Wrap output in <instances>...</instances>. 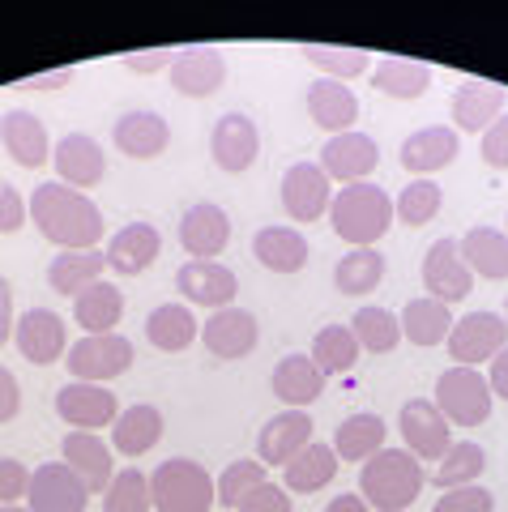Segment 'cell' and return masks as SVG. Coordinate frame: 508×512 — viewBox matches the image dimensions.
Masks as SVG:
<instances>
[{"instance_id":"1","label":"cell","mask_w":508,"mask_h":512,"mask_svg":"<svg viewBox=\"0 0 508 512\" xmlns=\"http://www.w3.org/2000/svg\"><path fill=\"white\" fill-rule=\"evenodd\" d=\"M30 222L60 252H90L107 231L99 205L69 184H39L30 192Z\"/></svg>"},{"instance_id":"2","label":"cell","mask_w":508,"mask_h":512,"mask_svg":"<svg viewBox=\"0 0 508 512\" xmlns=\"http://www.w3.org/2000/svg\"><path fill=\"white\" fill-rule=\"evenodd\" d=\"M423 461L406 448H380L359 466V491L376 512H406L423 495Z\"/></svg>"},{"instance_id":"3","label":"cell","mask_w":508,"mask_h":512,"mask_svg":"<svg viewBox=\"0 0 508 512\" xmlns=\"http://www.w3.org/2000/svg\"><path fill=\"white\" fill-rule=\"evenodd\" d=\"M329 222H333V231H338V239H346L351 248H372L376 239H385L393 227V197L372 180L346 184L333 192Z\"/></svg>"},{"instance_id":"4","label":"cell","mask_w":508,"mask_h":512,"mask_svg":"<svg viewBox=\"0 0 508 512\" xmlns=\"http://www.w3.org/2000/svg\"><path fill=\"white\" fill-rule=\"evenodd\" d=\"M150 500L158 512H210L218 504V483L193 457H171L154 466Z\"/></svg>"},{"instance_id":"5","label":"cell","mask_w":508,"mask_h":512,"mask_svg":"<svg viewBox=\"0 0 508 512\" xmlns=\"http://www.w3.org/2000/svg\"><path fill=\"white\" fill-rule=\"evenodd\" d=\"M436 410L449 427H483L491 414V384L479 367H449L436 380Z\"/></svg>"},{"instance_id":"6","label":"cell","mask_w":508,"mask_h":512,"mask_svg":"<svg viewBox=\"0 0 508 512\" xmlns=\"http://www.w3.org/2000/svg\"><path fill=\"white\" fill-rule=\"evenodd\" d=\"M137 350L124 333H86L82 342L69 346L65 367L73 372V380H86V384H107L124 376L133 367Z\"/></svg>"},{"instance_id":"7","label":"cell","mask_w":508,"mask_h":512,"mask_svg":"<svg viewBox=\"0 0 508 512\" xmlns=\"http://www.w3.org/2000/svg\"><path fill=\"white\" fill-rule=\"evenodd\" d=\"M444 346H449L453 367H479L508 346V325L500 312H466L462 320H453Z\"/></svg>"},{"instance_id":"8","label":"cell","mask_w":508,"mask_h":512,"mask_svg":"<svg viewBox=\"0 0 508 512\" xmlns=\"http://www.w3.org/2000/svg\"><path fill=\"white\" fill-rule=\"evenodd\" d=\"M423 286H427V299H440V303H462L474 291V274L470 265L462 261V244L453 235L436 239L423 256Z\"/></svg>"},{"instance_id":"9","label":"cell","mask_w":508,"mask_h":512,"mask_svg":"<svg viewBox=\"0 0 508 512\" xmlns=\"http://www.w3.org/2000/svg\"><path fill=\"white\" fill-rule=\"evenodd\" d=\"M176 291L188 299V308H210V312H222V308H235V295H240V278L235 269L218 265V261H188L176 269Z\"/></svg>"},{"instance_id":"10","label":"cell","mask_w":508,"mask_h":512,"mask_svg":"<svg viewBox=\"0 0 508 512\" xmlns=\"http://www.w3.org/2000/svg\"><path fill=\"white\" fill-rule=\"evenodd\" d=\"M398 431L406 440V453H415L419 461H440L444 453H449V444H453L449 419H444V414L436 410V402H427V397H415V402L402 406Z\"/></svg>"},{"instance_id":"11","label":"cell","mask_w":508,"mask_h":512,"mask_svg":"<svg viewBox=\"0 0 508 512\" xmlns=\"http://www.w3.org/2000/svg\"><path fill=\"white\" fill-rule=\"evenodd\" d=\"M56 414L69 427L94 431V436H99V427H111L120 419L116 393L107 384H86V380H69L65 389H56Z\"/></svg>"},{"instance_id":"12","label":"cell","mask_w":508,"mask_h":512,"mask_svg":"<svg viewBox=\"0 0 508 512\" xmlns=\"http://www.w3.org/2000/svg\"><path fill=\"white\" fill-rule=\"evenodd\" d=\"M86 504L90 491L65 461H47V466L30 470V491H26L30 512H86Z\"/></svg>"},{"instance_id":"13","label":"cell","mask_w":508,"mask_h":512,"mask_svg":"<svg viewBox=\"0 0 508 512\" xmlns=\"http://www.w3.org/2000/svg\"><path fill=\"white\" fill-rule=\"evenodd\" d=\"M201 342L222 363L248 359L261 342V325L244 308H222V312H210V320H201Z\"/></svg>"},{"instance_id":"14","label":"cell","mask_w":508,"mask_h":512,"mask_svg":"<svg viewBox=\"0 0 508 512\" xmlns=\"http://www.w3.org/2000/svg\"><path fill=\"white\" fill-rule=\"evenodd\" d=\"M13 338H18L22 359H30L35 367H52L56 359L69 355L65 320H60L52 308H30V312H22L18 325H13Z\"/></svg>"},{"instance_id":"15","label":"cell","mask_w":508,"mask_h":512,"mask_svg":"<svg viewBox=\"0 0 508 512\" xmlns=\"http://www.w3.org/2000/svg\"><path fill=\"white\" fill-rule=\"evenodd\" d=\"M210 154L227 175L248 171L252 163H257V154H261L257 120H248L244 111H227V116H218L214 133H210Z\"/></svg>"},{"instance_id":"16","label":"cell","mask_w":508,"mask_h":512,"mask_svg":"<svg viewBox=\"0 0 508 512\" xmlns=\"http://www.w3.org/2000/svg\"><path fill=\"white\" fill-rule=\"evenodd\" d=\"M376 163H380V146L368 133H359V128L329 137L321 150V171L338 184H363L376 171Z\"/></svg>"},{"instance_id":"17","label":"cell","mask_w":508,"mask_h":512,"mask_svg":"<svg viewBox=\"0 0 508 512\" xmlns=\"http://www.w3.org/2000/svg\"><path fill=\"white\" fill-rule=\"evenodd\" d=\"M329 205H333V188H329V175L321 171V163H295L282 175V210L291 214V222L325 218Z\"/></svg>"},{"instance_id":"18","label":"cell","mask_w":508,"mask_h":512,"mask_svg":"<svg viewBox=\"0 0 508 512\" xmlns=\"http://www.w3.org/2000/svg\"><path fill=\"white\" fill-rule=\"evenodd\" d=\"M457 128H449V124H427V128H415L406 141H402V150H398V158H402V167L415 175V180H432L436 171H444L457 158Z\"/></svg>"},{"instance_id":"19","label":"cell","mask_w":508,"mask_h":512,"mask_svg":"<svg viewBox=\"0 0 508 512\" xmlns=\"http://www.w3.org/2000/svg\"><path fill=\"white\" fill-rule=\"evenodd\" d=\"M222 82H227V60H222L218 47L197 43V47H180L176 52L171 86H176L184 99H210Z\"/></svg>"},{"instance_id":"20","label":"cell","mask_w":508,"mask_h":512,"mask_svg":"<svg viewBox=\"0 0 508 512\" xmlns=\"http://www.w3.org/2000/svg\"><path fill=\"white\" fill-rule=\"evenodd\" d=\"M231 244V218L222 205L201 201L188 205L180 218V248L193 256V261H214V256Z\"/></svg>"},{"instance_id":"21","label":"cell","mask_w":508,"mask_h":512,"mask_svg":"<svg viewBox=\"0 0 508 512\" xmlns=\"http://www.w3.org/2000/svg\"><path fill=\"white\" fill-rule=\"evenodd\" d=\"M504 103H508V90L496 86V82H462L453 90V128L457 133H487L491 124L504 116Z\"/></svg>"},{"instance_id":"22","label":"cell","mask_w":508,"mask_h":512,"mask_svg":"<svg viewBox=\"0 0 508 512\" xmlns=\"http://www.w3.org/2000/svg\"><path fill=\"white\" fill-rule=\"evenodd\" d=\"M163 252V235L154 222H129L107 239V269H116L120 278H137L158 261Z\"/></svg>"},{"instance_id":"23","label":"cell","mask_w":508,"mask_h":512,"mask_svg":"<svg viewBox=\"0 0 508 512\" xmlns=\"http://www.w3.org/2000/svg\"><path fill=\"white\" fill-rule=\"evenodd\" d=\"M60 457H65V466L82 478V487L90 495H103L111 487V444L103 436H94V431H69L65 444H60Z\"/></svg>"},{"instance_id":"24","label":"cell","mask_w":508,"mask_h":512,"mask_svg":"<svg viewBox=\"0 0 508 512\" xmlns=\"http://www.w3.org/2000/svg\"><path fill=\"white\" fill-rule=\"evenodd\" d=\"M52 163H56V175H60V184H69V188H94L107 175V154L103 146L94 137L86 133H69V137H60L56 141V150H52Z\"/></svg>"},{"instance_id":"25","label":"cell","mask_w":508,"mask_h":512,"mask_svg":"<svg viewBox=\"0 0 508 512\" xmlns=\"http://www.w3.org/2000/svg\"><path fill=\"white\" fill-rule=\"evenodd\" d=\"M312 444V414L308 410H282L274 414L257 436V461L261 466H287L299 448Z\"/></svg>"},{"instance_id":"26","label":"cell","mask_w":508,"mask_h":512,"mask_svg":"<svg viewBox=\"0 0 508 512\" xmlns=\"http://www.w3.org/2000/svg\"><path fill=\"white\" fill-rule=\"evenodd\" d=\"M0 146H5V154L13 158L18 167H43L47 158H52V141H47V128L39 116H30V111L13 107L0 116Z\"/></svg>"},{"instance_id":"27","label":"cell","mask_w":508,"mask_h":512,"mask_svg":"<svg viewBox=\"0 0 508 512\" xmlns=\"http://www.w3.org/2000/svg\"><path fill=\"white\" fill-rule=\"evenodd\" d=\"M308 116L312 124H321L325 133H351L359 120V99L346 82H333V77H316L308 86Z\"/></svg>"},{"instance_id":"28","label":"cell","mask_w":508,"mask_h":512,"mask_svg":"<svg viewBox=\"0 0 508 512\" xmlns=\"http://www.w3.org/2000/svg\"><path fill=\"white\" fill-rule=\"evenodd\" d=\"M269 389H274V397L287 410H304L325 393V372L312 363V355H287V359H278L274 376H269Z\"/></svg>"},{"instance_id":"29","label":"cell","mask_w":508,"mask_h":512,"mask_svg":"<svg viewBox=\"0 0 508 512\" xmlns=\"http://www.w3.org/2000/svg\"><path fill=\"white\" fill-rule=\"evenodd\" d=\"M111 137H116L120 154L146 163V158H158L171 146V124L158 116V111H124L116 128H111Z\"/></svg>"},{"instance_id":"30","label":"cell","mask_w":508,"mask_h":512,"mask_svg":"<svg viewBox=\"0 0 508 512\" xmlns=\"http://www.w3.org/2000/svg\"><path fill=\"white\" fill-rule=\"evenodd\" d=\"M163 440V410L137 402L120 410V419L111 423V453L120 457H146L150 448Z\"/></svg>"},{"instance_id":"31","label":"cell","mask_w":508,"mask_h":512,"mask_svg":"<svg viewBox=\"0 0 508 512\" xmlns=\"http://www.w3.org/2000/svg\"><path fill=\"white\" fill-rule=\"evenodd\" d=\"M338 453H333V444H308V448H299V453L282 466V478H287V487L291 495H312V491H325L333 478H338Z\"/></svg>"},{"instance_id":"32","label":"cell","mask_w":508,"mask_h":512,"mask_svg":"<svg viewBox=\"0 0 508 512\" xmlns=\"http://www.w3.org/2000/svg\"><path fill=\"white\" fill-rule=\"evenodd\" d=\"M252 256L269 274H299L308 265V239L295 227H261L252 235Z\"/></svg>"},{"instance_id":"33","label":"cell","mask_w":508,"mask_h":512,"mask_svg":"<svg viewBox=\"0 0 508 512\" xmlns=\"http://www.w3.org/2000/svg\"><path fill=\"white\" fill-rule=\"evenodd\" d=\"M146 338L154 350H167V355H180L201 338V320L193 316L188 303H158L146 316Z\"/></svg>"},{"instance_id":"34","label":"cell","mask_w":508,"mask_h":512,"mask_svg":"<svg viewBox=\"0 0 508 512\" xmlns=\"http://www.w3.org/2000/svg\"><path fill=\"white\" fill-rule=\"evenodd\" d=\"M385 436H389V427H385L380 414H372V410L346 414L338 436H333V453H338V461H355V466H363V461L385 448Z\"/></svg>"},{"instance_id":"35","label":"cell","mask_w":508,"mask_h":512,"mask_svg":"<svg viewBox=\"0 0 508 512\" xmlns=\"http://www.w3.org/2000/svg\"><path fill=\"white\" fill-rule=\"evenodd\" d=\"M73 320L86 333H116V325L124 320V291L116 282L99 278L73 299Z\"/></svg>"},{"instance_id":"36","label":"cell","mask_w":508,"mask_h":512,"mask_svg":"<svg viewBox=\"0 0 508 512\" xmlns=\"http://www.w3.org/2000/svg\"><path fill=\"white\" fill-rule=\"evenodd\" d=\"M103 269H107V252H99V248H90V252H60V256H52V265H47V286H52L56 295L77 299L86 286H94L103 278Z\"/></svg>"},{"instance_id":"37","label":"cell","mask_w":508,"mask_h":512,"mask_svg":"<svg viewBox=\"0 0 508 512\" xmlns=\"http://www.w3.org/2000/svg\"><path fill=\"white\" fill-rule=\"evenodd\" d=\"M398 325H402V338L406 342H415V346H440V342H449V329H453V312H449V303H440V299H410L402 316H398Z\"/></svg>"},{"instance_id":"38","label":"cell","mask_w":508,"mask_h":512,"mask_svg":"<svg viewBox=\"0 0 508 512\" xmlns=\"http://www.w3.org/2000/svg\"><path fill=\"white\" fill-rule=\"evenodd\" d=\"M432 69L427 64H419V60H406V56H389V60H380L376 69H372V86L380 90V94H389V99H402V103H410V99H423L427 90H432Z\"/></svg>"},{"instance_id":"39","label":"cell","mask_w":508,"mask_h":512,"mask_svg":"<svg viewBox=\"0 0 508 512\" xmlns=\"http://www.w3.org/2000/svg\"><path fill=\"white\" fill-rule=\"evenodd\" d=\"M462 261L470 265V274L479 278H508V235L496 227H470L462 239Z\"/></svg>"},{"instance_id":"40","label":"cell","mask_w":508,"mask_h":512,"mask_svg":"<svg viewBox=\"0 0 508 512\" xmlns=\"http://www.w3.org/2000/svg\"><path fill=\"white\" fill-rule=\"evenodd\" d=\"M380 278H385V252L376 248H351L333 269V286H338L342 295H372Z\"/></svg>"},{"instance_id":"41","label":"cell","mask_w":508,"mask_h":512,"mask_svg":"<svg viewBox=\"0 0 508 512\" xmlns=\"http://www.w3.org/2000/svg\"><path fill=\"white\" fill-rule=\"evenodd\" d=\"M351 333H355L359 350H368V355H389V350H398V342H402L398 316L389 308H376V303H368V308H359L351 316Z\"/></svg>"},{"instance_id":"42","label":"cell","mask_w":508,"mask_h":512,"mask_svg":"<svg viewBox=\"0 0 508 512\" xmlns=\"http://www.w3.org/2000/svg\"><path fill=\"white\" fill-rule=\"evenodd\" d=\"M312 363L325 372V380L351 372V367L359 363V342H355L351 325H325L321 333H316L312 338Z\"/></svg>"},{"instance_id":"43","label":"cell","mask_w":508,"mask_h":512,"mask_svg":"<svg viewBox=\"0 0 508 512\" xmlns=\"http://www.w3.org/2000/svg\"><path fill=\"white\" fill-rule=\"evenodd\" d=\"M483 470H487V453H483V444H474V440H457V444H449V453H444V457H440V466L432 470V483H436L440 491L470 487Z\"/></svg>"},{"instance_id":"44","label":"cell","mask_w":508,"mask_h":512,"mask_svg":"<svg viewBox=\"0 0 508 512\" xmlns=\"http://www.w3.org/2000/svg\"><path fill=\"white\" fill-rule=\"evenodd\" d=\"M308 64L321 69V77H333V82H351V77L372 69V56L359 52V47H333V43H304L299 47Z\"/></svg>"},{"instance_id":"45","label":"cell","mask_w":508,"mask_h":512,"mask_svg":"<svg viewBox=\"0 0 508 512\" xmlns=\"http://www.w3.org/2000/svg\"><path fill=\"white\" fill-rule=\"evenodd\" d=\"M440 205H444V192L436 180H410L398 192V201H393V218H398L402 227H427V222L440 214Z\"/></svg>"},{"instance_id":"46","label":"cell","mask_w":508,"mask_h":512,"mask_svg":"<svg viewBox=\"0 0 508 512\" xmlns=\"http://www.w3.org/2000/svg\"><path fill=\"white\" fill-rule=\"evenodd\" d=\"M154 500H150V478L141 474L137 466H124L111 487L103 491V512H150Z\"/></svg>"},{"instance_id":"47","label":"cell","mask_w":508,"mask_h":512,"mask_svg":"<svg viewBox=\"0 0 508 512\" xmlns=\"http://www.w3.org/2000/svg\"><path fill=\"white\" fill-rule=\"evenodd\" d=\"M265 483V466L257 457H240V461H231L227 470L218 474V504L222 508H240V500L252 491V487H261Z\"/></svg>"},{"instance_id":"48","label":"cell","mask_w":508,"mask_h":512,"mask_svg":"<svg viewBox=\"0 0 508 512\" xmlns=\"http://www.w3.org/2000/svg\"><path fill=\"white\" fill-rule=\"evenodd\" d=\"M432 512H496V495H491L487 487L470 483V487H453L444 491Z\"/></svg>"},{"instance_id":"49","label":"cell","mask_w":508,"mask_h":512,"mask_svg":"<svg viewBox=\"0 0 508 512\" xmlns=\"http://www.w3.org/2000/svg\"><path fill=\"white\" fill-rule=\"evenodd\" d=\"M30 222V201L9 180H0V235H18Z\"/></svg>"},{"instance_id":"50","label":"cell","mask_w":508,"mask_h":512,"mask_svg":"<svg viewBox=\"0 0 508 512\" xmlns=\"http://www.w3.org/2000/svg\"><path fill=\"white\" fill-rule=\"evenodd\" d=\"M235 512H291V491L287 487H278V483H265L261 487H252L244 500H240V508Z\"/></svg>"},{"instance_id":"51","label":"cell","mask_w":508,"mask_h":512,"mask_svg":"<svg viewBox=\"0 0 508 512\" xmlns=\"http://www.w3.org/2000/svg\"><path fill=\"white\" fill-rule=\"evenodd\" d=\"M30 491V470L18 457H0V504H18Z\"/></svg>"},{"instance_id":"52","label":"cell","mask_w":508,"mask_h":512,"mask_svg":"<svg viewBox=\"0 0 508 512\" xmlns=\"http://www.w3.org/2000/svg\"><path fill=\"white\" fill-rule=\"evenodd\" d=\"M479 154H483V163L487 167H496V171H508V111L496 120L483 133V146H479Z\"/></svg>"},{"instance_id":"53","label":"cell","mask_w":508,"mask_h":512,"mask_svg":"<svg viewBox=\"0 0 508 512\" xmlns=\"http://www.w3.org/2000/svg\"><path fill=\"white\" fill-rule=\"evenodd\" d=\"M180 47H146V52H129L124 56V69L129 73H158V69H171L176 64Z\"/></svg>"},{"instance_id":"54","label":"cell","mask_w":508,"mask_h":512,"mask_svg":"<svg viewBox=\"0 0 508 512\" xmlns=\"http://www.w3.org/2000/svg\"><path fill=\"white\" fill-rule=\"evenodd\" d=\"M18 414H22V384L0 363V423H13Z\"/></svg>"},{"instance_id":"55","label":"cell","mask_w":508,"mask_h":512,"mask_svg":"<svg viewBox=\"0 0 508 512\" xmlns=\"http://www.w3.org/2000/svg\"><path fill=\"white\" fill-rule=\"evenodd\" d=\"M73 82V69H52V73H35V77H22V82H13L18 90H60Z\"/></svg>"},{"instance_id":"56","label":"cell","mask_w":508,"mask_h":512,"mask_svg":"<svg viewBox=\"0 0 508 512\" xmlns=\"http://www.w3.org/2000/svg\"><path fill=\"white\" fill-rule=\"evenodd\" d=\"M9 338H13V286L5 274H0V346Z\"/></svg>"},{"instance_id":"57","label":"cell","mask_w":508,"mask_h":512,"mask_svg":"<svg viewBox=\"0 0 508 512\" xmlns=\"http://www.w3.org/2000/svg\"><path fill=\"white\" fill-rule=\"evenodd\" d=\"M487 384H491V393L504 397L508 402V346L500 350L496 359H491V372H487Z\"/></svg>"},{"instance_id":"58","label":"cell","mask_w":508,"mask_h":512,"mask_svg":"<svg viewBox=\"0 0 508 512\" xmlns=\"http://www.w3.org/2000/svg\"><path fill=\"white\" fill-rule=\"evenodd\" d=\"M325 512H372V508H368V500H363L359 491H346V495H333Z\"/></svg>"},{"instance_id":"59","label":"cell","mask_w":508,"mask_h":512,"mask_svg":"<svg viewBox=\"0 0 508 512\" xmlns=\"http://www.w3.org/2000/svg\"><path fill=\"white\" fill-rule=\"evenodd\" d=\"M0 512H30L26 504H0Z\"/></svg>"},{"instance_id":"60","label":"cell","mask_w":508,"mask_h":512,"mask_svg":"<svg viewBox=\"0 0 508 512\" xmlns=\"http://www.w3.org/2000/svg\"><path fill=\"white\" fill-rule=\"evenodd\" d=\"M500 316H504V325H508V299H504V312Z\"/></svg>"},{"instance_id":"61","label":"cell","mask_w":508,"mask_h":512,"mask_svg":"<svg viewBox=\"0 0 508 512\" xmlns=\"http://www.w3.org/2000/svg\"><path fill=\"white\" fill-rule=\"evenodd\" d=\"M504 222H508V218H504Z\"/></svg>"}]
</instances>
